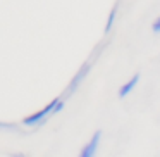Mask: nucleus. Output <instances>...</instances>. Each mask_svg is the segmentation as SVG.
<instances>
[{
    "instance_id": "1",
    "label": "nucleus",
    "mask_w": 160,
    "mask_h": 157,
    "mask_svg": "<svg viewBox=\"0 0 160 157\" xmlns=\"http://www.w3.org/2000/svg\"><path fill=\"white\" fill-rule=\"evenodd\" d=\"M64 100H66V97H64V95L55 97L53 100H50L43 109H40V111H36V112H33V114L22 118L21 123L24 126H28V128H38V126H42L48 118H52V116L59 114V112L62 111L64 105H66V102H64Z\"/></svg>"
},
{
    "instance_id": "5",
    "label": "nucleus",
    "mask_w": 160,
    "mask_h": 157,
    "mask_svg": "<svg viewBox=\"0 0 160 157\" xmlns=\"http://www.w3.org/2000/svg\"><path fill=\"white\" fill-rule=\"evenodd\" d=\"M117 11H119V4H115L114 7H112L110 14H108V18H107V24H105V29H103L105 33H110L112 26H114V23H115V16H117Z\"/></svg>"
},
{
    "instance_id": "2",
    "label": "nucleus",
    "mask_w": 160,
    "mask_h": 157,
    "mask_svg": "<svg viewBox=\"0 0 160 157\" xmlns=\"http://www.w3.org/2000/svg\"><path fill=\"white\" fill-rule=\"evenodd\" d=\"M90 69H91V62H84L83 66L78 69V73L74 74V78L71 80V83L67 85V90H66V93H64V97H71V95L74 93V92L79 88V85L84 81V78L88 76V73H90Z\"/></svg>"
},
{
    "instance_id": "6",
    "label": "nucleus",
    "mask_w": 160,
    "mask_h": 157,
    "mask_svg": "<svg viewBox=\"0 0 160 157\" xmlns=\"http://www.w3.org/2000/svg\"><path fill=\"white\" fill-rule=\"evenodd\" d=\"M152 31L155 33V35H158V33H160V16L152 23Z\"/></svg>"
},
{
    "instance_id": "4",
    "label": "nucleus",
    "mask_w": 160,
    "mask_h": 157,
    "mask_svg": "<svg viewBox=\"0 0 160 157\" xmlns=\"http://www.w3.org/2000/svg\"><path fill=\"white\" fill-rule=\"evenodd\" d=\"M139 80H141V74L139 73H134L131 78H129L128 81H126L124 85H122L121 88H119V92H117V97L119 98H126L129 93H131L132 90H134L136 86H138V83H139Z\"/></svg>"
},
{
    "instance_id": "3",
    "label": "nucleus",
    "mask_w": 160,
    "mask_h": 157,
    "mask_svg": "<svg viewBox=\"0 0 160 157\" xmlns=\"http://www.w3.org/2000/svg\"><path fill=\"white\" fill-rule=\"evenodd\" d=\"M102 129H97V131L91 135V138L88 140V143L81 149L79 155L78 157H97V152H98V147H100V142H102Z\"/></svg>"
},
{
    "instance_id": "7",
    "label": "nucleus",
    "mask_w": 160,
    "mask_h": 157,
    "mask_svg": "<svg viewBox=\"0 0 160 157\" xmlns=\"http://www.w3.org/2000/svg\"><path fill=\"white\" fill-rule=\"evenodd\" d=\"M9 157H29V155H26V154H22V152H14V154H11Z\"/></svg>"
}]
</instances>
